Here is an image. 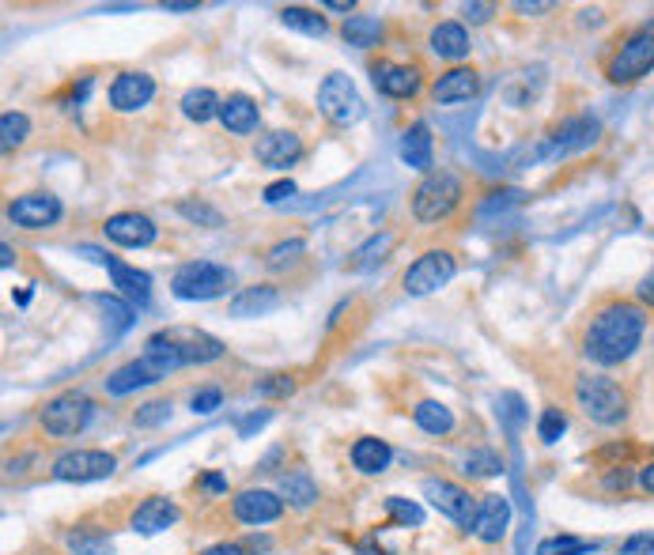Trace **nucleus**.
I'll return each mask as SVG.
<instances>
[{
    "label": "nucleus",
    "mask_w": 654,
    "mask_h": 555,
    "mask_svg": "<svg viewBox=\"0 0 654 555\" xmlns=\"http://www.w3.org/2000/svg\"><path fill=\"white\" fill-rule=\"evenodd\" d=\"M220 106H224V99H220L212 87H190V91L182 95V114L190 121H197V125L220 118Z\"/></svg>",
    "instance_id": "obj_29"
},
{
    "label": "nucleus",
    "mask_w": 654,
    "mask_h": 555,
    "mask_svg": "<svg viewBox=\"0 0 654 555\" xmlns=\"http://www.w3.org/2000/svg\"><path fill=\"white\" fill-rule=\"evenodd\" d=\"M390 457H394V450H390V442H382V438H356V442H352V465H356L363 476H379V472H386Z\"/></svg>",
    "instance_id": "obj_28"
},
{
    "label": "nucleus",
    "mask_w": 654,
    "mask_h": 555,
    "mask_svg": "<svg viewBox=\"0 0 654 555\" xmlns=\"http://www.w3.org/2000/svg\"><path fill=\"white\" fill-rule=\"evenodd\" d=\"M341 34H345L348 46H356V50H371V46H379L382 42V19L379 16H348Z\"/></svg>",
    "instance_id": "obj_32"
},
{
    "label": "nucleus",
    "mask_w": 654,
    "mask_h": 555,
    "mask_svg": "<svg viewBox=\"0 0 654 555\" xmlns=\"http://www.w3.org/2000/svg\"><path fill=\"white\" fill-rule=\"evenodd\" d=\"M178 212H182V216L186 219H193V223H205V227H220V223H224V216H220V212H216V208H208L205 201H182L178 204Z\"/></svg>",
    "instance_id": "obj_40"
},
{
    "label": "nucleus",
    "mask_w": 654,
    "mask_h": 555,
    "mask_svg": "<svg viewBox=\"0 0 654 555\" xmlns=\"http://www.w3.org/2000/svg\"><path fill=\"white\" fill-rule=\"evenodd\" d=\"M431 53L435 57H443V61H462V57H469V50H473V42H469V31H465L462 23H435L431 27Z\"/></svg>",
    "instance_id": "obj_25"
},
{
    "label": "nucleus",
    "mask_w": 654,
    "mask_h": 555,
    "mask_svg": "<svg viewBox=\"0 0 654 555\" xmlns=\"http://www.w3.org/2000/svg\"><path fill=\"white\" fill-rule=\"evenodd\" d=\"M598 136H602L598 118H586V114H579V118L560 121V129H556V133L549 136V144H545V155L560 159V155L583 152V148H590V144H598Z\"/></svg>",
    "instance_id": "obj_15"
},
{
    "label": "nucleus",
    "mask_w": 654,
    "mask_h": 555,
    "mask_svg": "<svg viewBox=\"0 0 654 555\" xmlns=\"http://www.w3.org/2000/svg\"><path fill=\"white\" fill-rule=\"evenodd\" d=\"M647 333V318L636 303H605L583 333V355L598 367H617L632 359L639 340Z\"/></svg>",
    "instance_id": "obj_1"
},
{
    "label": "nucleus",
    "mask_w": 654,
    "mask_h": 555,
    "mask_svg": "<svg viewBox=\"0 0 654 555\" xmlns=\"http://www.w3.org/2000/svg\"><path fill=\"white\" fill-rule=\"evenodd\" d=\"M118 469V457L106 450H69L53 461V476L65 484H91V480H106Z\"/></svg>",
    "instance_id": "obj_11"
},
{
    "label": "nucleus",
    "mask_w": 654,
    "mask_h": 555,
    "mask_svg": "<svg viewBox=\"0 0 654 555\" xmlns=\"http://www.w3.org/2000/svg\"><path fill=\"white\" fill-rule=\"evenodd\" d=\"M174 522H178V506H174V499H163V495H152V499H144V503L133 510V518H129L133 533H140V537L167 533Z\"/></svg>",
    "instance_id": "obj_20"
},
{
    "label": "nucleus",
    "mask_w": 654,
    "mask_h": 555,
    "mask_svg": "<svg viewBox=\"0 0 654 555\" xmlns=\"http://www.w3.org/2000/svg\"><path fill=\"white\" fill-rule=\"evenodd\" d=\"M507 525H511V503H507V495H484L481 510H477V525H473L477 537L484 544H496V540H503Z\"/></svg>",
    "instance_id": "obj_24"
},
{
    "label": "nucleus",
    "mask_w": 654,
    "mask_h": 555,
    "mask_svg": "<svg viewBox=\"0 0 654 555\" xmlns=\"http://www.w3.org/2000/svg\"><path fill=\"white\" fill-rule=\"evenodd\" d=\"M254 159L261 167L269 170H288L303 159V140L292 133V129H276V133H265L254 148Z\"/></svg>",
    "instance_id": "obj_18"
},
{
    "label": "nucleus",
    "mask_w": 654,
    "mask_h": 555,
    "mask_svg": "<svg viewBox=\"0 0 654 555\" xmlns=\"http://www.w3.org/2000/svg\"><path fill=\"white\" fill-rule=\"evenodd\" d=\"M12 261H16V253H12V246L4 242V246H0V265H4V269H12Z\"/></svg>",
    "instance_id": "obj_58"
},
{
    "label": "nucleus",
    "mask_w": 654,
    "mask_h": 555,
    "mask_svg": "<svg viewBox=\"0 0 654 555\" xmlns=\"http://www.w3.org/2000/svg\"><path fill=\"white\" fill-rule=\"evenodd\" d=\"M231 510H235V518H239L242 525H269L284 514V499H280L276 491L246 488L231 499Z\"/></svg>",
    "instance_id": "obj_17"
},
{
    "label": "nucleus",
    "mask_w": 654,
    "mask_h": 555,
    "mask_svg": "<svg viewBox=\"0 0 654 555\" xmlns=\"http://www.w3.org/2000/svg\"><path fill=\"white\" fill-rule=\"evenodd\" d=\"M61 216H65V204L53 193H27V197H16L8 204V219L16 227H27V231H46Z\"/></svg>",
    "instance_id": "obj_12"
},
{
    "label": "nucleus",
    "mask_w": 654,
    "mask_h": 555,
    "mask_svg": "<svg viewBox=\"0 0 654 555\" xmlns=\"http://www.w3.org/2000/svg\"><path fill=\"white\" fill-rule=\"evenodd\" d=\"M284 303V295L276 291L273 284H258V287H242L239 295L231 299V306H227V314L231 318H265V314H273L276 306Z\"/></svg>",
    "instance_id": "obj_22"
},
{
    "label": "nucleus",
    "mask_w": 654,
    "mask_h": 555,
    "mask_svg": "<svg viewBox=\"0 0 654 555\" xmlns=\"http://www.w3.org/2000/svg\"><path fill=\"white\" fill-rule=\"evenodd\" d=\"M171 420V401H152L137 412V427H155V423Z\"/></svg>",
    "instance_id": "obj_45"
},
{
    "label": "nucleus",
    "mask_w": 654,
    "mask_h": 555,
    "mask_svg": "<svg viewBox=\"0 0 654 555\" xmlns=\"http://www.w3.org/2000/svg\"><path fill=\"white\" fill-rule=\"evenodd\" d=\"M564 431H568V416H564L560 408H545L541 420H537V438H541L545 446H552V442H560Z\"/></svg>",
    "instance_id": "obj_37"
},
{
    "label": "nucleus",
    "mask_w": 654,
    "mask_h": 555,
    "mask_svg": "<svg viewBox=\"0 0 654 555\" xmlns=\"http://www.w3.org/2000/svg\"><path fill=\"white\" fill-rule=\"evenodd\" d=\"M654 68V34L651 31H636L632 38L620 42V50L613 53V61L605 65V76L609 84H636L643 76H651Z\"/></svg>",
    "instance_id": "obj_7"
},
{
    "label": "nucleus",
    "mask_w": 654,
    "mask_h": 555,
    "mask_svg": "<svg viewBox=\"0 0 654 555\" xmlns=\"http://www.w3.org/2000/svg\"><path fill=\"white\" fill-rule=\"evenodd\" d=\"M620 555H654V533H632L620 544Z\"/></svg>",
    "instance_id": "obj_47"
},
{
    "label": "nucleus",
    "mask_w": 654,
    "mask_h": 555,
    "mask_svg": "<svg viewBox=\"0 0 654 555\" xmlns=\"http://www.w3.org/2000/svg\"><path fill=\"white\" fill-rule=\"evenodd\" d=\"M371 84L379 87L386 99H413L424 87V72L416 65H401V61H379L371 68Z\"/></svg>",
    "instance_id": "obj_13"
},
{
    "label": "nucleus",
    "mask_w": 654,
    "mask_h": 555,
    "mask_svg": "<svg viewBox=\"0 0 654 555\" xmlns=\"http://www.w3.org/2000/svg\"><path fill=\"white\" fill-rule=\"evenodd\" d=\"M465 472H469V476H500L503 461H500V454H492V450H473V454L465 457Z\"/></svg>",
    "instance_id": "obj_39"
},
{
    "label": "nucleus",
    "mask_w": 654,
    "mask_h": 555,
    "mask_svg": "<svg viewBox=\"0 0 654 555\" xmlns=\"http://www.w3.org/2000/svg\"><path fill=\"white\" fill-rule=\"evenodd\" d=\"M106 272H110V280H114V287H118V295L125 303L144 306L152 299V276L140 272L137 265H125L118 257H106Z\"/></svg>",
    "instance_id": "obj_21"
},
{
    "label": "nucleus",
    "mask_w": 654,
    "mask_h": 555,
    "mask_svg": "<svg viewBox=\"0 0 654 555\" xmlns=\"http://www.w3.org/2000/svg\"><path fill=\"white\" fill-rule=\"evenodd\" d=\"M318 110L326 114L333 125H352V121L363 118V99L356 84H352V76L345 72H329L322 87H318Z\"/></svg>",
    "instance_id": "obj_9"
},
{
    "label": "nucleus",
    "mask_w": 654,
    "mask_h": 555,
    "mask_svg": "<svg viewBox=\"0 0 654 555\" xmlns=\"http://www.w3.org/2000/svg\"><path fill=\"white\" fill-rule=\"evenodd\" d=\"M91 416H95V404H91L87 393H61V397L46 401V408H42L38 420L46 427V435L72 438V435H84Z\"/></svg>",
    "instance_id": "obj_6"
},
{
    "label": "nucleus",
    "mask_w": 654,
    "mask_h": 555,
    "mask_svg": "<svg viewBox=\"0 0 654 555\" xmlns=\"http://www.w3.org/2000/svg\"><path fill=\"white\" fill-rule=\"evenodd\" d=\"M492 4H462V16L469 19V23H488L492 19Z\"/></svg>",
    "instance_id": "obj_50"
},
{
    "label": "nucleus",
    "mask_w": 654,
    "mask_h": 555,
    "mask_svg": "<svg viewBox=\"0 0 654 555\" xmlns=\"http://www.w3.org/2000/svg\"><path fill=\"white\" fill-rule=\"evenodd\" d=\"M526 201V193H518V189H503V193H488V201L481 204V216L488 212H503V208H518V204Z\"/></svg>",
    "instance_id": "obj_42"
},
{
    "label": "nucleus",
    "mask_w": 654,
    "mask_h": 555,
    "mask_svg": "<svg viewBox=\"0 0 654 555\" xmlns=\"http://www.w3.org/2000/svg\"><path fill=\"white\" fill-rule=\"evenodd\" d=\"M167 374H171V370L163 367V363L140 355V359L125 363V367H118L106 378V393H110V397H125V393H137V389H148V386H155V382H163Z\"/></svg>",
    "instance_id": "obj_14"
},
{
    "label": "nucleus",
    "mask_w": 654,
    "mask_h": 555,
    "mask_svg": "<svg viewBox=\"0 0 654 555\" xmlns=\"http://www.w3.org/2000/svg\"><path fill=\"white\" fill-rule=\"evenodd\" d=\"M515 8H518V12H545L549 4H526V0H518Z\"/></svg>",
    "instance_id": "obj_59"
},
{
    "label": "nucleus",
    "mask_w": 654,
    "mask_h": 555,
    "mask_svg": "<svg viewBox=\"0 0 654 555\" xmlns=\"http://www.w3.org/2000/svg\"><path fill=\"white\" fill-rule=\"evenodd\" d=\"M413 423L428 435H450L454 431V412L443 401H420L413 408Z\"/></svg>",
    "instance_id": "obj_30"
},
{
    "label": "nucleus",
    "mask_w": 654,
    "mask_h": 555,
    "mask_svg": "<svg viewBox=\"0 0 654 555\" xmlns=\"http://www.w3.org/2000/svg\"><path fill=\"white\" fill-rule=\"evenodd\" d=\"M386 246H390V235L371 238V242H367V246H363V250L356 253V269H367V261H375L371 253H379V257H382V250H386Z\"/></svg>",
    "instance_id": "obj_48"
},
{
    "label": "nucleus",
    "mask_w": 654,
    "mask_h": 555,
    "mask_svg": "<svg viewBox=\"0 0 654 555\" xmlns=\"http://www.w3.org/2000/svg\"><path fill=\"white\" fill-rule=\"evenodd\" d=\"M27 136H31V118L27 114H19V110H4L0 114V148L4 152L19 148Z\"/></svg>",
    "instance_id": "obj_35"
},
{
    "label": "nucleus",
    "mask_w": 654,
    "mask_h": 555,
    "mask_svg": "<svg viewBox=\"0 0 654 555\" xmlns=\"http://www.w3.org/2000/svg\"><path fill=\"white\" fill-rule=\"evenodd\" d=\"M639 488L651 491V495H654V461H651V465H643V469H639Z\"/></svg>",
    "instance_id": "obj_56"
},
{
    "label": "nucleus",
    "mask_w": 654,
    "mask_h": 555,
    "mask_svg": "<svg viewBox=\"0 0 654 555\" xmlns=\"http://www.w3.org/2000/svg\"><path fill=\"white\" fill-rule=\"evenodd\" d=\"M163 12H174V16H182V12H197V0H171V4H163Z\"/></svg>",
    "instance_id": "obj_55"
},
{
    "label": "nucleus",
    "mask_w": 654,
    "mask_h": 555,
    "mask_svg": "<svg viewBox=\"0 0 654 555\" xmlns=\"http://www.w3.org/2000/svg\"><path fill=\"white\" fill-rule=\"evenodd\" d=\"M575 401H579L586 420L602 423V427H617V423L628 420V393H624L617 378L583 374L575 382Z\"/></svg>",
    "instance_id": "obj_3"
},
{
    "label": "nucleus",
    "mask_w": 654,
    "mask_h": 555,
    "mask_svg": "<svg viewBox=\"0 0 654 555\" xmlns=\"http://www.w3.org/2000/svg\"><path fill=\"white\" fill-rule=\"evenodd\" d=\"M303 250H307V242H303V238H288V242H280V246H273L265 261H269L273 269H280L284 261H295V257H299V253H303Z\"/></svg>",
    "instance_id": "obj_43"
},
{
    "label": "nucleus",
    "mask_w": 654,
    "mask_h": 555,
    "mask_svg": "<svg viewBox=\"0 0 654 555\" xmlns=\"http://www.w3.org/2000/svg\"><path fill=\"white\" fill-rule=\"evenodd\" d=\"M465 189L454 170H428L413 189V216L420 223H443L458 212Z\"/></svg>",
    "instance_id": "obj_4"
},
{
    "label": "nucleus",
    "mask_w": 654,
    "mask_h": 555,
    "mask_svg": "<svg viewBox=\"0 0 654 555\" xmlns=\"http://www.w3.org/2000/svg\"><path fill=\"white\" fill-rule=\"evenodd\" d=\"M424 495H428V503L450 518V522H458L462 529H473L477 525V510H481V499H473L462 484H454V480H424Z\"/></svg>",
    "instance_id": "obj_10"
},
{
    "label": "nucleus",
    "mask_w": 654,
    "mask_h": 555,
    "mask_svg": "<svg viewBox=\"0 0 654 555\" xmlns=\"http://www.w3.org/2000/svg\"><path fill=\"white\" fill-rule=\"evenodd\" d=\"M201 488L212 491V495H224V491H227V480L220 476V472H205V476H201Z\"/></svg>",
    "instance_id": "obj_53"
},
{
    "label": "nucleus",
    "mask_w": 654,
    "mask_h": 555,
    "mask_svg": "<svg viewBox=\"0 0 654 555\" xmlns=\"http://www.w3.org/2000/svg\"><path fill=\"white\" fill-rule=\"evenodd\" d=\"M103 235L110 242H118L125 250H144V246H152L155 235H159V227H155L148 216H140V212H114V216L103 223Z\"/></svg>",
    "instance_id": "obj_16"
},
{
    "label": "nucleus",
    "mask_w": 654,
    "mask_h": 555,
    "mask_svg": "<svg viewBox=\"0 0 654 555\" xmlns=\"http://www.w3.org/2000/svg\"><path fill=\"white\" fill-rule=\"evenodd\" d=\"M144 355L163 363L167 370L190 367V363H212L224 355V340H216L212 333L201 329H186V325H174L163 333H152L144 340Z\"/></svg>",
    "instance_id": "obj_2"
},
{
    "label": "nucleus",
    "mask_w": 654,
    "mask_h": 555,
    "mask_svg": "<svg viewBox=\"0 0 654 555\" xmlns=\"http://www.w3.org/2000/svg\"><path fill=\"white\" fill-rule=\"evenodd\" d=\"M477 87H481L477 72L458 65V68H450V72H443V76L431 84V99L443 102V106H450V102H469L477 95Z\"/></svg>",
    "instance_id": "obj_23"
},
{
    "label": "nucleus",
    "mask_w": 654,
    "mask_h": 555,
    "mask_svg": "<svg viewBox=\"0 0 654 555\" xmlns=\"http://www.w3.org/2000/svg\"><path fill=\"white\" fill-rule=\"evenodd\" d=\"M386 514H390V518H394V525H405V529H409V525H424V510H420V506L413 503V499H386Z\"/></svg>",
    "instance_id": "obj_38"
},
{
    "label": "nucleus",
    "mask_w": 654,
    "mask_h": 555,
    "mask_svg": "<svg viewBox=\"0 0 654 555\" xmlns=\"http://www.w3.org/2000/svg\"><path fill=\"white\" fill-rule=\"evenodd\" d=\"M227 287H231V272L216 261H186L178 265V272L171 276L174 299L182 303H208V299H220Z\"/></svg>",
    "instance_id": "obj_5"
},
{
    "label": "nucleus",
    "mask_w": 654,
    "mask_h": 555,
    "mask_svg": "<svg viewBox=\"0 0 654 555\" xmlns=\"http://www.w3.org/2000/svg\"><path fill=\"white\" fill-rule=\"evenodd\" d=\"M258 102L250 99V95H227L224 106H220V125H224L227 133L235 136H246L258 129Z\"/></svg>",
    "instance_id": "obj_27"
},
{
    "label": "nucleus",
    "mask_w": 654,
    "mask_h": 555,
    "mask_svg": "<svg viewBox=\"0 0 654 555\" xmlns=\"http://www.w3.org/2000/svg\"><path fill=\"white\" fill-rule=\"evenodd\" d=\"M326 8L329 12H352L356 4H352V0H326Z\"/></svg>",
    "instance_id": "obj_57"
},
{
    "label": "nucleus",
    "mask_w": 654,
    "mask_h": 555,
    "mask_svg": "<svg viewBox=\"0 0 654 555\" xmlns=\"http://www.w3.org/2000/svg\"><path fill=\"white\" fill-rule=\"evenodd\" d=\"M356 555H386L379 548V544H360V548H356Z\"/></svg>",
    "instance_id": "obj_60"
},
{
    "label": "nucleus",
    "mask_w": 654,
    "mask_h": 555,
    "mask_svg": "<svg viewBox=\"0 0 654 555\" xmlns=\"http://www.w3.org/2000/svg\"><path fill=\"white\" fill-rule=\"evenodd\" d=\"M636 295H639V303H643V306H654V269L643 276V284L636 287Z\"/></svg>",
    "instance_id": "obj_54"
},
{
    "label": "nucleus",
    "mask_w": 654,
    "mask_h": 555,
    "mask_svg": "<svg viewBox=\"0 0 654 555\" xmlns=\"http://www.w3.org/2000/svg\"><path fill=\"white\" fill-rule=\"evenodd\" d=\"M280 499H288L292 506L307 510V506L318 499V484H314V476H310L307 469L284 472V480H280Z\"/></svg>",
    "instance_id": "obj_31"
},
{
    "label": "nucleus",
    "mask_w": 654,
    "mask_h": 555,
    "mask_svg": "<svg viewBox=\"0 0 654 555\" xmlns=\"http://www.w3.org/2000/svg\"><path fill=\"white\" fill-rule=\"evenodd\" d=\"M95 303L103 306L106 314H114L118 329H129V321H133V303H121V299H114V295H95Z\"/></svg>",
    "instance_id": "obj_44"
},
{
    "label": "nucleus",
    "mask_w": 654,
    "mask_h": 555,
    "mask_svg": "<svg viewBox=\"0 0 654 555\" xmlns=\"http://www.w3.org/2000/svg\"><path fill=\"white\" fill-rule=\"evenodd\" d=\"M288 197H295V182H288V178H284V182L269 185L261 201H265V204H280V201H288Z\"/></svg>",
    "instance_id": "obj_49"
},
{
    "label": "nucleus",
    "mask_w": 654,
    "mask_h": 555,
    "mask_svg": "<svg viewBox=\"0 0 654 555\" xmlns=\"http://www.w3.org/2000/svg\"><path fill=\"white\" fill-rule=\"evenodd\" d=\"M269 416H273V412H254V416H246V420L239 423V435L246 438V435H250V431H258V427H265V423H269Z\"/></svg>",
    "instance_id": "obj_51"
},
{
    "label": "nucleus",
    "mask_w": 654,
    "mask_h": 555,
    "mask_svg": "<svg viewBox=\"0 0 654 555\" xmlns=\"http://www.w3.org/2000/svg\"><path fill=\"white\" fill-rule=\"evenodd\" d=\"M598 544H590V540H579V537H549L537 544V555H586L594 552Z\"/></svg>",
    "instance_id": "obj_36"
},
{
    "label": "nucleus",
    "mask_w": 654,
    "mask_h": 555,
    "mask_svg": "<svg viewBox=\"0 0 654 555\" xmlns=\"http://www.w3.org/2000/svg\"><path fill=\"white\" fill-rule=\"evenodd\" d=\"M254 393H258V397H292L295 382L288 378V374H269L265 382H258V386H254Z\"/></svg>",
    "instance_id": "obj_41"
},
{
    "label": "nucleus",
    "mask_w": 654,
    "mask_h": 555,
    "mask_svg": "<svg viewBox=\"0 0 654 555\" xmlns=\"http://www.w3.org/2000/svg\"><path fill=\"white\" fill-rule=\"evenodd\" d=\"M454 272H458V265H454V253L428 250V253H420L413 265L405 269V280H401V287H405V295L420 299V295H431V291L447 287L450 280H454Z\"/></svg>",
    "instance_id": "obj_8"
},
{
    "label": "nucleus",
    "mask_w": 654,
    "mask_h": 555,
    "mask_svg": "<svg viewBox=\"0 0 654 555\" xmlns=\"http://www.w3.org/2000/svg\"><path fill=\"white\" fill-rule=\"evenodd\" d=\"M401 159L413 170H424V174L431 170V163H435V140H431V129L424 121H416V125H409L401 133Z\"/></svg>",
    "instance_id": "obj_26"
},
{
    "label": "nucleus",
    "mask_w": 654,
    "mask_h": 555,
    "mask_svg": "<svg viewBox=\"0 0 654 555\" xmlns=\"http://www.w3.org/2000/svg\"><path fill=\"white\" fill-rule=\"evenodd\" d=\"M155 95V80L148 72H121L118 80L110 84V106L118 114H133L140 106H148Z\"/></svg>",
    "instance_id": "obj_19"
},
{
    "label": "nucleus",
    "mask_w": 654,
    "mask_h": 555,
    "mask_svg": "<svg viewBox=\"0 0 654 555\" xmlns=\"http://www.w3.org/2000/svg\"><path fill=\"white\" fill-rule=\"evenodd\" d=\"M220 404H224V393H220L216 386H208V389H201V393H193V412H197V416H212Z\"/></svg>",
    "instance_id": "obj_46"
},
{
    "label": "nucleus",
    "mask_w": 654,
    "mask_h": 555,
    "mask_svg": "<svg viewBox=\"0 0 654 555\" xmlns=\"http://www.w3.org/2000/svg\"><path fill=\"white\" fill-rule=\"evenodd\" d=\"M69 552L72 555H114V540L103 529H72L69 533Z\"/></svg>",
    "instance_id": "obj_34"
},
{
    "label": "nucleus",
    "mask_w": 654,
    "mask_h": 555,
    "mask_svg": "<svg viewBox=\"0 0 654 555\" xmlns=\"http://www.w3.org/2000/svg\"><path fill=\"white\" fill-rule=\"evenodd\" d=\"M280 23H284V27H292V31H299V34H310V38H322V34H329L326 16H318L314 8H299V4H288V8L280 12Z\"/></svg>",
    "instance_id": "obj_33"
},
{
    "label": "nucleus",
    "mask_w": 654,
    "mask_h": 555,
    "mask_svg": "<svg viewBox=\"0 0 654 555\" xmlns=\"http://www.w3.org/2000/svg\"><path fill=\"white\" fill-rule=\"evenodd\" d=\"M197 555H246V548L242 544H231V540H224V544H212V548H201Z\"/></svg>",
    "instance_id": "obj_52"
}]
</instances>
